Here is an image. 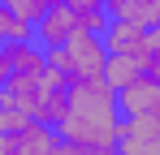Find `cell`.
Instances as JSON below:
<instances>
[{"instance_id":"8992f818","label":"cell","mask_w":160,"mask_h":155,"mask_svg":"<svg viewBox=\"0 0 160 155\" xmlns=\"http://www.w3.org/2000/svg\"><path fill=\"white\" fill-rule=\"evenodd\" d=\"M78 30H82L78 13H74L69 4H61V0H52V4H48V13H43V17L35 22V39H39L43 48L52 52V48H61L65 39H74Z\"/></svg>"},{"instance_id":"ba28073f","label":"cell","mask_w":160,"mask_h":155,"mask_svg":"<svg viewBox=\"0 0 160 155\" xmlns=\"http://www.w3.org/2000/svg\"><path fill=\"white\" fill-rule=\"evenodd\" d=\"M143 39H147V26L138 22H126V17H112L104 30V43L112 56H138V48H143Z\"/></svg>"},{"instance_id":"8fae6325","label":"cell","mask_w":160,"mask_h":155,"mask_svg":"<svg viewBox=\"0 0 160 155\" xmlns=\"http://www.w3.org/2000/svg\"><path fill=\"white\" fill-rule=\"evenodd\" d=\"M18 39H35V26H30L13 4L0 0V43H18Z\"/></svg>"},{"instance_id":"7a4b0ae2","label":"cell","mask_w":160,"mask_h":155,"mask_svg":"<svg viewBox=\"0 0 160 155\" xmlns=\"http://www.w3.org/2000/svg\"><path fill=\"white\" fill-rule=\"evenodd\" d=\"M0 99L13 103V108H22L26 116L43 121V125H56L65 116V103H69V78L61 73L56 65L39 69V73H18L0 91Z\"/></svg>"},{"instance_id":"4fadbf2b","label":"cell","mask_w":160,"mask_h":155,"mask_svg":"<svg viewBox=\"0 0 160 155\" xmlns=\"http://www.w3.org/2000/svg\"><path fill=\"white\" fill-rule=\"evenodd\" d=\"M134 60L143 65V73L160 78V26H147V39H143V48H138Z\"/></svg>"},{"instance_id":"5b68a950","label":"cell","mask_w":160,"mask_h":155,"mask_svg":"<svg viewBox=\"0 0 160 155\" xmlns=\"http://www.w3.org/2000/svg\"><path fill=\"white\" fill-rule=\"evenodd\" d=\"M117 151L126 155H160V116L156 112H138L121 121V142Z\"/></svg>"},{"instance_id":"277c9868","label":"cell","mask_w":160,"mask_h":155,"mask_svg":"<svg viewBox=\"0 0 160 155\" xmlns=\"http://www.w3.org/2000/svg\"><path fill=\"white\" fill-rule=\"evenodd\" d=\"M56 151H61L56 125L26 121L22 129H0V155H56Z\"/></svg>"},{"instance_id":"7c38bea8","label":"cell","mask_w":160,"mask_h":155,"mask_svg":"<svg viewBox=\"0 0 160 155\" xmlns=\"http://www.w3.org/2000/svg\"><path fill=\"white\" fill-rule=\"evenodd\" d=\"M143 73V65H138V60H134V56H112V52H108V65H104V78L108 82H112V86H117V91H121V86H130L134 78Z\"/></svg>"},{"instance_id":"9c48e42d","label":"cell","mask_w":160,"mask_h":155,"mask_svg":"<svg viewBox=\"0 0 160 155\" xmlns=\"http://www.w3.org/2000/svg\"><path fill=\"white\" fill-rule=\"evenodd\" d=\"M61 4H69L74 13H78L82 30H100L104 35L108 22H112V13H108V0H61Z\"/></svg>"},{"instance_id":"2e32d148","label":"cell","mask_w":160,"mask_h":155,"mask_svg":"<svg viewBox=\"0 0 160 155\" xmlns=\"http://www.w3.org/2000/svg\"><path fill=\"white\" fill-rule=\"evenodd\" d=\"M112 155H126V151H112Z\"/></svg>"},{"instance_id":"30bf717a","label":"cell","mask_w":160,"mask_h":155,"mask_svg":"<svg viewBox=\"0 0 160 155\" xmlns=\"http://www.w3.org/2000/svg\"><path fill=\"white\" fill-rule=\"evenodd\" d=\"M108 13L138 26H156V0H108Z\"/></svg>"},{"instance_id":"6da1fadb","label":"cell","mask_w":160,"mask_h":155,"mask_svg":"<svg viewBox=\"0 0 160 155\" xmlns=\"http://www.w3.org/2000/svg\"><path fill=\"white\" fill-rule=\"evenodd\" d=\"M121 121L126 112L117 99V86L104 73H95L69 82V103H65V116L56 121V134L82 147L87 155H112L121 142Z\"/></svg>"},{"instance_id":"5bb4252c","label":"cell","mask_w":160,"mask_h":155,"mask_svg":"<svg viewBox=\"0 0 160 155\" xmlns=\"http://www.w3.org/2000/svg\"><path fill=\"white\" fill-rule=\"evenodd\" d=\"M4 4H13V9H18V13H22V17L35 26L43 13H48V4H52V0H4Z\"/></svg>"},{"instance_id":"9a60e30c","label":"cell","mask_w":160,"mask_h":155,"mask_svg":"<svg viewBox=\"0 0 160 155\" xmlns=\"http://www.w3.org/2000/svg\"><path fill=\"white\" fill-rule=\"evenodd\" d=\"M13 73H18V60H13V43H0V91L13 82Z\"/></svg>"},{"instance_id":"52a82bcc","label":"cell","mask_w":160,"mask_h":155,"mask_svg":"<svg viewBox=\"0 0 160 155\" xmlns=\"http://www.w3.org/2000/svg\"><path fill=\"white\" fill-rule=\"evenodd\" d=\"M117 99H121V112H126V116H138V112H156L160 116V78L138 73L130 86L117 91Z\"/></svg>"},{"instance_id":"3957f363","label":"cell","mask_w":160,"mask_h":155,"mask_svg":"<svg viewBox=\"0 0 160 155\" xmlns=\"http://www.w3.org/2000/svg\"><path fill=\"white\" fill-rule=\"evenodd\" d=\"M48 60H52L69 82L95 78V73H104V65H108V43H104L100 30H78L74 39H65L61 48L48 52Z\"/></svg>"},{"instance_id":"e0dca14e","label":"cell","mask_w":160,"mask_h":155,"mask_svg":"<svg viewBox=\"0 0 160 155\" xmlns=\"http://www.w3.org/2000/svg\"><path fill=\"white\" fill-rule=\"evenodd\" d=\"M0 108H4V99H0Z\"/></svg>"}]
</instances>
